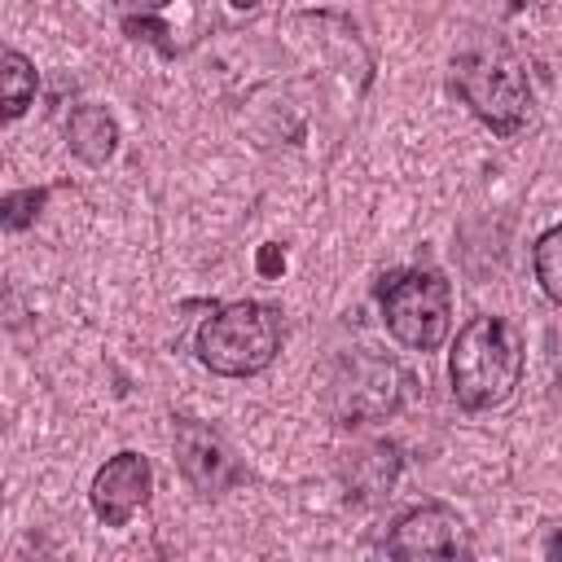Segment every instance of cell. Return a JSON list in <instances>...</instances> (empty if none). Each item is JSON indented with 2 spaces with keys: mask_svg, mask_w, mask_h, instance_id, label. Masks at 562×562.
I'll list each match as a JSON object with an SVG mask.
<instances>
[{
  "mask_svg": "<svg viewBox=\"0 0 562 562\" xmlns=\"http://www.w3.org/2000/svg\"><path fill=\"white\" fill-rule=\"evenodd\" d=\"M452 88L496 136H514L531 114V83L522 66L496 48H470L452 57Z\"/></svg>",
  "mask_w": 562,
  "mask_h": 562,
  "instance_id": "3",
  "label": "cell"
},
{
  "mask_svg": "<svg viewBox=\"0 0 562 562\" xmlns=\"http://www.w3.org/2000/svg\"><path fill=\"white\" fill-rule=\"evenodd\" d=\"M378 307L400 347L435 351L452 329V285L435 268L391 272L378 285Z\"/></svg>",
  "mask_w": 562,
  "mask_h": 562,
  "instance_id": "4",
  "label": "cell"
},
{
  "mask_svg": "<svg viewBox=\"0 0 562 562\" xmlns=\"http://www.w3.org/2000/svg\"><path fill=\"white\" fill-rule=\"evenodd\" d=\"M404 369L378 356H351L338 364L334 382H329V408L342 426H364V422H382L400 408L404 400Z\"/></svg>",
  "mask_w": 562,
  "mask_h": 562,
  "instance_id": "5",
  "label": "cell"
},
{
  "mask_svg": "<svg viewBox=\"0 0 562 562\" xmlns=\"http://www.w3.org/2000/svg\"><path fill=\"white\" fill-rule=\"evenodd\" d=\"M549 558H562V531L549 540Z\"/></svg>",
  "mask_w": 562,
  "mask_h": 562,
  "instance_id": "16",
  "label": "cell"
},
{
  "mask_svg": "<svg viewBox=\"0 0 562 562\" xmlns=\"http://www.w3.org/2000/svg\"><path fill=\"white\" fill-rule=\"evenodd\" d=\"M228 4H233V9H259L263 0H228Z\"/></svg>",
  "mask_w": 562,
  "mask_h": 562,
  "instance_id": "17",
  "label": "cell"
},
{
  "mask_svg": "<svg viewBox=\"0 0 562 562\" xmlns=\"http://www.w3.org/2000/svg\"><path fill=\"white\" fill-rule=\"evenodd\" d=\"M255 268H259V277H277L281 268H285V255H281V246H259V259H255Z\"/></svg>",
  "mask_w": 562,
  "mask_h": 562,
  "instance_id": "13",
  "label": "cell"
},
{
  "mask_svg": "<svg viewBox=\"0 0 562 562\" xmlns=\"http://www.w3.org/2000/svg\"><path fill=\"white\" fill-rule=\"evenodd\" d=\"M127 31H132V35H136V40H154V44H158V48H162V53H171V44H167V40H162V35H167V31H162V26H158V22H136V18H127Z\"/></svg>",
  "mask_w": 562,
  "mask_h": 562,
  "instance_id": "14",
  "label": "cell"
},
{
  "mask_svg": "<svg viewBox=\"0 0 562 562\" xmlns=\"http://www.w3.org/2000/svg\"><path fill=\"white\" fill-rule=\"evenodd\" d=\"M149 492H154V465H149V457L136 452V448H123V452H114L92 474L88 501H92V514L105 527H127V518L149 505Z\"/></svg>",
  "mask_w": 562,
  "mask_h": 562,
  "instance_id": "7",
  "label": "cell"
},
{
  "mask_svg": "<svg viewBox=\"0 0 562 562\" xmlns=\"http://www.w3.org/2000/svg\"><path fill=\"white\" fill-rule=\"evenodd\" d=\"M198 360L220 378L263 373L281 351V312L272 303L237 299L198 325Z\"/></svg>",
  "mask_w": 562,
  "mask_h": 562,
  "instance_id": "2",
  "label": "cell"
},
{
  "mask_svg": "<svg viewBox=\"0 0 562 562\" xmlns=\"http://www.w3.org/2000/svg\"><path fill=\"white\" fill-rule=\"evenodd\" d=\"M0 92H4V119H22L26 105L35 101V66L18 53V48H4L0 57Z\"/></svg>",
  "mask_w": 562,
  "mask_h": 562,
  "instance_id": "10",
  "label": "cell"
},
{
  "mask_svg": "<svg viewBox=\"0 0 562 562\" xmlns=\"http://www.w3.org/2000/svg\"><path fill=\"white\" fill-rule=\"evenodd\" d=\"M119 4H127V9H140V13H149V9H162V4H171V0H119Z\"/></svg>",
  "mask_w": 562,
  "mask_h": 562,
  "instance_id": "15",
  "label": "cell"
},
{
  "mask_svg": "<svg viewBox=\"0 0 562 562\" xmlns=\"http://www.w3.org/2000/svg\"><path fill=\"white\" fill-rule=\"evenodd\" d=\"M44 202H48V189H13V193H4V202H0V224H4L9 233H22V228L35 224V215L44 211Z\"/></svg>",
  "mask_w": 562,
  "mask_h": 562,
  "instance_id": "12",
  "label": "cell"
},
{
  "mask_svg": "<svg viewBox=\"0 0 562 562\" xmlns=\"http://www.w3.org/2000/svg\"><path fill=\"white\" fill-rule=\"evenodd\" d=\"M531 263H536L540 290H544L553 303H562V224L549 228V233H540V241H536V250H531Z\"/></svg>",
  "mask_w": 562,
  "mask_h": 562,
  "instance_id": "11",
  "label": "cell"
},
{
  "mask_svg": "<svg viewBox=\"0 0 562 562\" xmlns=\"http://www.w3.org/2000/svg\"><path fill=\"white\" fill-rule=\"evenodd\" d=\"M171 439H176V465L198 496H224L246 479L237 452L228 448V439L215 426H206L198 417H176Z\"/></svg>",
  "mask_w": 562,
  "mask_h": 562,
  "instance_id": "6",
  "label": "cell"
},
{
  "mask_svg": "<svg viewBox=\"0 0 562 562\" xmlns=\"http://www.w3.org/2000/svg\"><path fill=\"white\" fill-rule=\"evenodd\" d=\"M386 553L391 558H465L470 540H465V522L457 509L430 501L408 509L391 536H386Z\"/></svg>",
  "mask_w": 562,
  "mask_h": 562,
  "instance_id": "8",
  "label": "cell"
},
{
  "mask_svg": "<svg viewBox=\"0 0 562 562\" xmlns=\"http://www.w3.org/2000/svg\"><path fill=\"white\" fill-rule=\"evenodd\" d=\"M66 140L70 149L88 162V167H101L114 145H119V123L101 110V105H79L70 119H66Z\"/></svg>",
  "mask_w": 562,
  "mask_h": 562,
  "instance_id": "9",
  "label": "cell"
},
{
  "mask_svg": "<svg viewBox=\"0 0 562 562\" xmlns=\"http://www.w3.org/2000/svg\"><path fill=\"white\" fill-rule=\"evenodd\" d=\"M522 364H527V351H522L518 329L509 321H501V316H474L457 334L452 356H448L452 400L465 413L501 408L518 391Z\"/></svg>",
  "mask_w": 562,
  "mask_h": 562,
  "instance_id": "1",
  "label": "cell"
}]
</instances>
